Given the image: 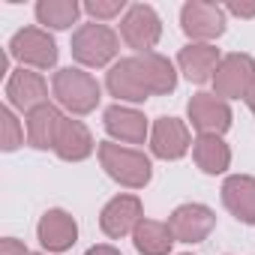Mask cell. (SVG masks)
<instances>
[{
    "instance_id": "6da1fadb",
    "label": "cell",
    "mask_w": 255,
    "mask_h": 255,
    "mask_svg": "<svg viewBox=\"0 0 255 255\" xmlns=\"http://www.w3.org/2000/svg\"><path fill=\"white\" fill-rule=\"evenodd\" d=\"M51 96L57 99V105L63 111H69V117H84V114L96 111V105L102 99V87L87 69L63 66L51 78Z\"/></svg>"
},
{
    "instance_id": "7a4b0ae2",
    "label": "cell",
    "mask_w": 255,
    "mask_h": 255,
    "mask_svg": "<svg viewBox=\"0 0 255 255\" xmlns=\"http://www.w3.org/2000/svg\"><path fill=\"white\" fill-rule=\"evenodd\" d=\"M96 156H99V165L105 168V174L126 189H144L153 177L150 156L135 147H126L117 141H99Z\"/></svg>"
},
{
    "instance_id": "3957f363",
    "label": "cell",
    "mask_w": 255,
    "mask_h": 255,
    "mask_svg": "<svg viewBox=\"0 0 255 255\" xmlns=\"http://www.w3.org/2000/svg\"><path fill=\"white\" fill-rule=\"evenodd\" d=\"M69 51H72V60H75L81 69L114 66V63H117V54H120V36H117L108 24L90 21V24H81V27L72 33Z\"/></svg>"
},
{
    "instance_id": "277c9868",
    "label": "cell",
    "mask_w": 255,
    "mask_h": 255,
    "mask_svg": "<svg viewBox=\"0 0 255 255\" xmlns=\"http://www.w3.org/2000/svg\"><path fill=\"white\" fill-rule=\"evenodd\" d=\"M9 57L18 60L24 69H54L57 66V42L45 27H21L9 45H6Z\"/></svg>"
},
{
    "instance_id": "5b68a950",
    "label": "cell",
    "mask_w": 255,
    "mask_h": 255,
    "mask_svg": "<svg viewBox=\"0 0 255 255\" xmlns=\"http://www.w3.org/2000/svg\"><path fill=\"white\" fill-rule=\"evenodd\" d=\"M120 39L135 54H150L162 39V18L150 3H132L120 18Z\"/></svg>"
},
{
    "instance_id": "8992f818",
    "label": "cell",
    "mask_w": 255,
    "mask_h": 255,
    "mask_svg": "<svg viewBox=\"0 0 255 255\" xmlns=\"http://www.w3.org/2000/svg\"><path fill=\"white\" fill-rule=\"evenodd\" d=\"M255 90V57L252 54H222L216 75H213V93L219 99H246Z\"/></svg>"
},
{
    "instance_id": "52a82bcc",
    "label": "cell",
    "mask_w": 255,
    "mask_h": 255,
    "mask_svg": "<svg viewBox=\"0 0 255 255\" xmlns=\"http://www.w3.org/2000/svg\"><path fill=\"white\" fill-rule=\"evenodd\" d=\"M225 6L210 0H189L180 9V30L189 36V42H213L225 33Z\"/></svg>"
},
{
    "instance_id": "ba28073f",
    "label": "cell",
    "mask_w": 255,
    "mask_h": 255,
    "mask_svg": "<svg viewBox=\"0 0 255 255\" xmlns=\"http://www.w3.org/2000/svg\"><path fill=\"white\" fill-rule=\"evenodd\" d=\"M186 117L198 135H225L234 120L231 105L225 99H219L216 93H204V90L186 102Z\"/></svg>"
},
{
    "instance_id": "9c48e42d",
    "label": "cell",
    "mask_w": 255,
    "mask_h": 255,
    "mask_svg": "<svg viewBox=\"0 0 255 255\" xmlns=\"http://www.w3.org/2000/svg\"><path fill=\"white\" fill-rule=\"evenodd\" d=\"M102 126H105V132H108L111 141L126 144V147L150 141V123L132 105H120V102L108 105L105 114H102Z\"/></svg>"
},
{
    "instance_id": "30bf717a",
    "label": "cell",
    "mask_w": 255,
    "mask_h": 255,
    "mask_svg": "<svg viewBox=\"0 0 255 255\" xmlns=\"http://www.w3.org/2000/svg\"><path fill=\"white\" fill-rule=\"evenodd\" d=\"M144 219V207H141V198L132 195V192H120L114 195L102 213H99V228L105 237L111 240H120V237H132V231L138 228V222Z\"/></svg>"
},
{
    "instance_id": "8fae6325",
    "label": "cell",
    "mask_w": 255,
    "mask_h": 255,
    "mask_svg": "<svg viewBox=\"0 0 255 255\" xmlns=\"http://www.w3.org/2000/svg\"><path fill=\"white\" fill-rule=\"evenodd\" d=\"M192 150L189 126L180 117H156L150 126V153L165 162H177Z\"/></svg>"
},
{
    "instance_id": "7c38bea8",
    "label": "cell",
    "mask_w": 255,
    "mask_h": 255,
    "mask_svg": "<svg viewBox=\"0 0 255 255\" xmlns=\"http://www.w3.org/2000/svg\"><path fill=\"white\" fill-rule=\"evenodd\" d=\"M6 102L12 111H21L24 117L42 105H48V84L36 69H12L6 78Z\"/></svg>"
},
{
    "instance_id": "4fadbf2b",
    "label": "cell",
    "mask_w": 255,
    "mask_h": 255,
    "mask_svg": "<svg viewBox=\"0 0 255 255\" xmlns=\"http://www.w3.org/2000/svg\"><path fill=\"white\" fill-rule=\"evenodd\" d=\"M168 228L177 243H204L210 237V231L216 228V213L207 204L189 201V204H180L171 210Z\"/></svg>"
},
{
    "instance_id": "5bb4252c",
    "label": "cell",
    "mask_w": 255,
    "mask_h": 255,
    "mask_svg": "<svg viewBox=\"0 0 255 255\" xmlns=\"http://www.w3.org/2000/svg\"><path fill=\"white\" fill-rule=\"evenodd\" d=\"M36 237L42 243V249L48 255H57V252H66L75 246L78 240V222L69 210L63 207H51L39 216V225H36Z\"/></svg>"
},
{
    "instance_id": "9a60e30c",
    "label": "cell",
    "mask_w": 255,
    "mask_h": 255,
    "mask_svg": "<svg viewBox=\"0 0 255 255\" xmlns=\"http://www.w3.org/2000/svg\"><path fill=\"white\" fill-rule=\"evenodd\" d=\"M105 90L123 105V102H129V105H138V102H147L150 93L138 75V66H135V54L132 57H120L114 66H108L105 72Z\"/></svg>"
},
{
    "instance_id": "2e32d148",
    "label": "cell",
    "mask_w": 255,
    "mask_h": 255,
    "mask_svg": "<svg viewBox=\"0 0 255 255\" xmlns=\"http://www.w3.org/2000/svg\"><path fill=\"white\" fill-rule=\"evenodd\" d=\"M219 60H222V54H219V48L213 42H189L177 54V69L183 72L186 81L207 84V81H213Z\"/></svg>"
},
{
    "instance_id": "e0dca14e",
    "label": "cell",
    "mask_w": 255,
    "mask_h": 255,
    "mask_svg": "<svg viewBox=\"0 0 255 255\" xmlns=\"http://www.w3.org/2000/svg\"><path fill=\"white\" fill-rule=\"evenodd\" d=\"M219 192H222L225 210L237 222L255 225V177L252 174H228Z\"/></svg>"
},
{
    "instance_id": "ac0fdd59",
    "label": "cell",
    "mask_w": 255,
    "mask_h": 255,
    "mask_svg": "<svg viewBox=\"0 0 255 255\" xmlns=\"http://www.w3.org/2000/svg\"><path fill=\"white\" fill-rule=\"evenodd\" d=\"M93 150H99V147H96L87 126L75 117H63L57 141H54V153L63 162H84L87 156H93Z\"/></svg>"
},
{
    "instance_id": "d6986e66",
    "label": "cell",
    "mask_w": 255,
    "mask_h": 255,
    "mask_svg": "<svg viewBox=\"0 0 255 255\" xmlns=\"http://www.w3.org/2000/svg\"><path fill=\"white\" fill-rule=\"evenodd\" d=\"M63 111L60 105H42L36 111H30L24 117V129H27V144L36 150H54L57 132H60V123H63Z\"/></svg>"
},
{
    "instance_id": "ffe728a7",
    "label": "cell",
    "mask_w": 255,
    "mask_h": 255,
    "mask_svg": "<svg viewBox=\"0 0 255 255\" xmlns=\"http://www.w3.org/2000/svg\"><path fill=\"white\" fill-rule=\"evenodd\" d=\"M135 66H138V75L150 96H168L177 87V66L168 57H162L156 51L135 54Z\"/></svg>"
},
{
    "instance_id": "44dd1931",
    "label": "cell",
    "mask_w": 255,
    "mask_h": 255,
    "mask_svg": "<svg viewBox=\"0 0 255 255\" xmlns=\"http://www.w3.org/2000/svg\"><path fill=\"white\" fill-rule=\"evenodd\" d=\"M192 159L204 174H225L231 168V147L222 135H198L192 141Z\"/></svg>"
},
{
    "instance_id": "7402d4cb",
    "label": "cell",
    "mask_w": 255,
    "mask_h": 255,
    "mask_svg": "<svg viewBox=\"0 0 255 255\" xmlns=\"http://www.w3.org/2000/svg\"><path fill=\"white\" fill-rule=\"evenodd\" d=\"M174 243L177 240H174L168 222H159V219H141L138 228L132 231V246L141 255H168Z\"/></svg>"
},
{
    "instance_id": "603a6c76",
    "label": "cell",
    "mask_w": 255,
    "mask_h": 255,
    "mask_svg": "<svg viewBox=\"0 0 255 255\" xmlns=\"http://www.w3.org/2000/svg\"><path fill=\"white\" fill-rule=\"evenodd\" d=\"M33 12L45 30H69L78 21V15L84 12V6L78 0H39Z\"/></svg>"
},
{
    "instance_id": "cb8c5ba5",
    "label": "cell",
    "mask_w": 255,
    "mask_h": 255,
    "mask_svg": "<svg viewBox=\"0 0 255 255\" xmlns=\"http://www.w3.org/2000/svg\"><path fill=\"white\" fill-rule=\"evenodd\" d=\"M24 138H27V129L21 126V120L15 117V111L9 105H3V108H0V150L12 153V150H18L24 144Z\"/></svg>"
},
{
    "instance_id": "d4e9b609",
    "label": "cell",
    "mask_w": 255,
    "mask_h": 255,
    "mask_svg": "<svg viewBox=\"0 0 255 255\" xmlns=\"http://www.w3.org/2000/svg\"><path fill=\"white\" fill-rule=\"evenodd\" d=\"M126 9H129L126 0H87V3H84V12L93 21H99V24H105L111 18H123Z\"/></svg>"
},
{
    "instance_id": "484cf974",
    "label": "cell",
    "mask_w": 255,
    "mask_h": 255,
    "mask_svg": "<svg viewBox=\"0 0 255 255\" xmlns=\"http://www.w3.org/2000/svg\"><path fill=\"white\" fill-rule=\"evenodd\" d=\"M0 255H33L21 240H15V237H3L0 240Z\"/></svg>"
},
{
    "instance_id": "4316f807",
    "label": "cell",
    "mask_w": 255,
    "mask_h": 255,
    "mask_svg": "<svg viewBox=\"0 0 255 255\" xmlns=\"http://www.w3.org/2000/svg\"><path fill=\"white\" fill-rule=\"evenodd\" d=\"M225 15H237V18H255V3H225Z\"/></svg>"
},
{
    "instance_id": "83f0119b",
    "label": "cell",
    "mask_w": 255,
    "mask_h": 255,
    "mask_svg": "<svg viewBox=\"0 0 255 255\" xmlns=\"http://www.w3.org/2000/svg\"><path fill=\"white\" fill-rule=\"evenodd\" d=\"M84 255H120V249H114V246H108V243H99V246H90Z\"/></svg>"
},
{
    "instance_id": "f1b7e54d",
    "label": "cell",
    "mask_w": 255,
    "mask_h": 255,
    "mask_svg": "<svg viewBox=\"0 0 255 255\" xmlns=\"http://www.w3.org/2000/svg\"><path fill=\"white\" fill-rule=\"evenodd\" d=\"M246 105H249V111H252V114H255V90H252V93H249V96H246Z\"/></svg>"
},
{
    "instance_id": "f546056e",
    "label": "cell",
    "mask_w": 255,
    "mask_h": 255,
    "mask_svg": "<svg viewBox=\"0 0 255 255\" xmlns=\"http://www.w3.org/2000/svg\"><path fill=\"white\" fill-rule=\"evenodd\" d=\"M36 255H48V252H36Z\"/></svg>"
},
{
    "instance_id": "4dcf8cb0",
    "label": "cell",
    "mask_w": 255,
    "mask_h": 255,
    "mask_svg": "<svg viewBox=\"0 0 255 255\" xmlns=\"http://www.w3.org/2000/svg\"><path fill=\"white\" fill-rule=\"evenodd\" d=\"M183 255H189V252H183Z\"/></svg>"
}]
</instances>
